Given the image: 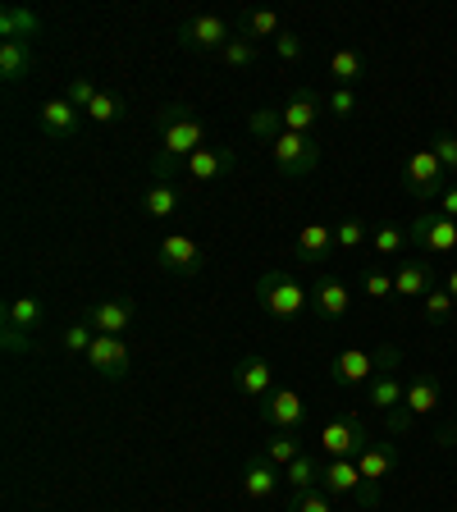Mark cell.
<instances>
[{
    "instance_id": "obj_1",
    "label": "cell",
    "mask_w": 457,
    "mask_h": 512,
    "mask_svg": "<svg viewBox=\"0 0 457 512\" xmlns=\"http://www.w3.org/2000/svg\"><path fill=\"white\" fill-rule=\"evenodd\" d=\"M156 128H160V151H156V160H151V174H156L160 183H174L183 174V160H188L192 151H202L211 133H206L202 115L188 106H160Z\"/></svg>"
},
{
    "instance_id": "obj_2",
    "label": "cell",
    "mask_w": 457,
    "mask_h": 512,
    "mask_svg": "<svg viewBox=\"0 0 457 512\" xmlns=\"http://www.w3.org/2000/svg\"><path fill=\"white\" fill-rule=\"evenodd\" d=\"M307 298H311V288H302L293 270H266V275L256 279V302H261V311L284 320V325L302 316Z\"/></svg>"
},
{
    "instance_id": "obj_3",
    "label": "cell",
    "mask_w": 457,
    "mask_h": 512,
    "mask_svg": "<svg viewBox=\"0 0 457 512\" xmlns=\"http://www.w3.org/2000/svg\"><path fill=\"white\" fill-rule=\"evenodd\" d=\"M389 362H403V348H398V343H384V348H375V352L348 348L330 362V380L343 384V389H366Z\"/></svg>"
},
{
    "instance_id": "obj_4",
    "label": "cell",
    "mask_w": 457,
    "mask_h": 512,
    "mask_svg": "<svg viewBox=\"0 0 457 512\" xmlns=\"http://www.w3.org/2000/svg\"><path fill=\"white\" fill-rule=\"evenodd\" d=\"M270 156H275V170L284 174V179H307L320 165V142L311 138V133H279V138L270 142Z\"/></svg>"
},
{
    "instance_id": "obj_5",
    "label": "cell",
    "mask_w": 457,
    "mask_h": 512,
    "mask_svg": "<svg viewBox=\"0 0 457 512\" xmlns=\"http://www.w3.org/2000/svg\"><path fill=\"white\" fill-rule=\"evenodd\" d=\"M403 188L412 192L416 202H439L444 197V188H448V170L439 165V156L430 147H421V151H412L407 156V165H403Z\"/></svg>"
},
{
    "instance_id": "obj_6",
    "label": "cell",
    "mask_w": 457,
    "mask_h": 512,
    "mask_svg": "<svg viewBox=\"0 0 457 512\" xmlns=\"http://www.w3.org/2000/svg\"><path fill=\"white\" fill-rule=\"evenodd\" d=\"M234 37L238 32L229 28L220 14H192V19L179 23V46L183 51H197V55H220Z\"/></svg>"
},
{
    "instance_id": "obj_7",
    "label": "cell",
    "mask_w": 457,
    "mask_h": 512,
    "mask_svg": "<svg viewBox=\"0 0 457 512\" xmlns=\"http://www.w3.org/2000/svg\"><path fill=\"white\" fill-rule=\"evenodd\" d=\"M407 243L430 252V256L457 252V220L453 215H439V211H421L412 224H407Z\"/></svg>"
},
{
    "instance_id": "obj_8",
    "label": "cell",
    "mask_w": 457,
    "mask_h": 512,
    "mask_svg": "<svg viewBox=\"0 0 457 512\" xmlns=\"http://www.w3.org/2000/svg\"><path fill=\"white\" fill-rule=\"evenodd\" d=\"M366 444H371L366 439V421L357 412H343L334 416L330 426H320V453L325 458H357Z\"/></svg>"
},
{
    "instance_id": "obj_9",
    "label": "cell",
    "mask_w": 457,
    "mask_h": 512,
    "mask_svg": "<svg viewBox=\"0 0 457 512\" xmlns=\"http://www.w3.org/2000/svg\"><path fill=\"white\" fill-rule=\"evenodd\" d=\"M83 320L92 325L96 334H110V339H128V334H133V325H138V302L124 298V293H115V298L92 302Z\"/></svg>"
},
{
    "instance_id": "obj_10",
    "label": "cell",
    "mask_w": 457,
    "mask_h": 512,
    "mask_svg": "<svg viewBox=\"0 0 457 512\" xmlns=\"http://www.w3.org/2000/svg\"><path fill=\"white\" fill-rule=\"evenodd\" d=\"M156 266L165 270V275L192 279V275H202V270H206V252H202V243H197V238L170 234V238H160V247H156Z\"/></svg>"
},
{
    "instance_id": "obj_11",
    "label": "cell",
    "mask_w": 457,
    "mask_h": 512,
    "mask_svg": "<svg viewBox=\"0 0 457 512\" xmlns=\"http://www.w3.org/2000/svg\"><path fill=\"white\" fill-rule=\"evenodd\" d=\"M87 366H92L101 380H124L128 366H133L128 339H110V334H96L92 348H87Z\"/></svg>"
},
{
    "instance_id": "obj_12",
    "label": "cell",
    "mask_w": 457,
    "mask_h": 512,
    "mask_svg": "<svg viewBox=\"0 0 457 512\" xmlns=\"http://www.w3.org/2000/svg\"><path fill=\"white\" fill-rule=\"evenodd\" d=\"M234 165H238L234 147H202L183 160V174H188L192 183H215V179H224V174H234Z\"/></svg>"
},
{
    "instance_id": "obj_13",
    "label": "cell",
    "mask_w": 457,
    "mask_h": 512,
    "mask_svg": "<svg viewBox=\"0 0 457 512\" xmlns=\"http://www.w3.org/2000/svg\"><path fill=\"white\" fill-rule=\"evenodd\" d=\"M234 389L243 398H261L266 403L270 394H275V366L266 362V357H243V362H234Z\"/></svg>"
},
{
    "instance_id": "obj_14",
    "label": "cell",
    "mask_w": 457,
    "mask_h": 512,
    "mask_svg": "<svg viewBox=\"0 0 457 512\" xmlns=\"http://www.w3.org/2000/svg\"><path fill=\"white\" fill-rule=\"evenodd\" d=\"M37 119H42V133L55 142H74L78 133H83V110H74L64 96H55V101H46L42 110H37Z\"/></svg>"
},
{
    "instance_id": "obj_15",
    "label": "cell",
    "mask_w": 457,
    "mask_h": 512,
    "mask_svg": "<svg viewBox=\"0 0 457 512\" xmlns=\"http://www.w3.org/2000/svg\"><path fill=\"white\" fill-rule=\"evenodd\" d=\"M394 467H398V444L394 439H371V444L357 453V471H362V480L375 485V490H380L384 476H394Z\"/></svg>"
},
{
    "instance_id": "obj_16",
    "label": "cell",
    "mask_w": 457,
    "mask_h": 512,
    "mask_svg": "<svg viewBox=\"0 0 457 512\" xmlns=\"http://www.w3.org/2000/svg\"><path fill=\"white\" fill-rule=\"evenodd\" d=\"M334 247H339V243H334L330 224H302L298 238H293V261H298V266H320Z\"/></svg>"
},
{
    "instance_id": "obj_17",
    "label": "cell",
    "mask_w": 457,
    "mask_h": 512,
    "mask_svg": "<svg viewBox=\"0 0 457 512\" xmlns=\"http://www.w3.org/2000/svg\"><path fill=\"white\" fill-rule=\"evenodd\" d=\"M430 288H435V266L421 256H407L394 270V298H426Z\"/></svg>"
},
{
    "instance_id": "obj_18",
    "label": "cell",
    "mask_w": 457,
    "mask_h": 512,
    "mask_svg": "<svg viewBox=\"0 0 457 512\" xmlns=\"http://www.w3.org/2000/svg\"><path fill=\"white\" fill-rule=\"evenodd\" d=\"M302 412H307V407H302L298 389H275V394L261 403V416H266L275 430H298L302 426Z\"/></svg>"
},
{
    "instance_id": "obj_19",
    "label": "cell",
    "mask_w": 457,
    "mask_h": 512,
    "mask_svg": "<svg viewBox=\"0 0 457 512\" xmlns=\"http://www.w3.org/2000/svg\"><path fill=\"white\" fill-rule=\"evenodd\" d=\"M279 480H284V471H279L275 462L256 458V462H247V471H243V494L252 503H270L275 499V490H279Z\"/></svg>"
},
{
    "instance_id": "obj_20",
    "label": "cell",
    "mask_w": 457,
    "mask_h": 512,
    "mask_svg": "<svg viewBox=\"0 0 457 512\" xmlns=\"http://www.w3.org/2000/svg\"><path fill=\"white\" fill-rule=\"evenodd\" d=\"M403 398H407V384L398 380V362H389L371 384H366V403H371L375 412H394Z\"/></svg>"
},
{
    "instance_id": "obj_21",
    "label": "cell",
    "mask_w": 457,
    "mask_h": 512,
    "mask_svg": "<svg viewBox=\"0 0 457 512\" xmlns=\"http://www.w3.org/2000/svg\"><path fill=\"white\" fill-rule=\"evenodd\" d=\"M320 110H325V101H320L316 92H298L284 101V133H311V128L320 124Z\"/></svg>"
},
{
    "instance_id": "obj_22",
    "label": "cell",
    "mask_w": 457,
    "mask_h": 512,
    "mask_svg": "<svg viewBox=\"0 0 457 512\" xmlns=\"http://www.w3.org/2000/svg\"><path fill=\"white\" fill-rule=\"evenodd\" d=\"M311 302H316V311H320V316L339 320V316H348V307H352V293H348V284H339V279H334V275H320L316 284H311Z\"/></svg>"
},
{
    "instance_id": "obj_23",
    "label": "cell",
    "mask_w": 457,
    "mask_h": 512,
    "mask_svg": "<svg viewBox=\"0 0 457 512\" xmlns=\"http://www.w3.org/2000/svg\"><path fill=\"white\" fill-rule=\"evenodd\" d=\"M362 471L357 458H325V476H320V490L325 494H362Z\"/></svg>"
},
{
    "instance_id": "obj_24",
    "label": "cell",
    "mask_w": 457,
    "mask_h": 512,
    "mask_svg": "<svg viewBox=\"0 0 457 512\" xmlns=\"http://www.w3.org/2000/svg\"><path fill=\"white\" fill-rule=\"evenodd\" d=\"M42 32V14H32L28 5H5L0 10V37L5 42H32Z\"/></svg>"
},
{
    "instance_id": "obj_25",
    "label": "cell",
    "mask_w": 457,
    "mask_h": 512,
    "mask_svg": "<svg viewBox=\"0 0 457 512\" xmlns=\"http://www.w3.org/2000/svg\"><path fill=\"white\" fill-rule=\"evenodd\" d=\"M407 412L412 416H430L439 407V380L430 371H421V375H412V380H407Z\"/></svg>"
},
{
    "instance_id": "obj_26",
    "label": "cell",
    "mask_w": 457,
    "mask_h": 512,
    "mask_svg": "<svg viewBox=\"0 0 457 512\" xmlns=\"http://www.w3.org/2000/svg\"><path fill=\"white\" fill-rule=\"evenodd\" d=\"M320 476H325V462L311 458V453H302V458H293L284 467V485L293 494H307V490H320Z\"/></svg>"
},
{
    "instance_id": "obj_27",
    "label": "cell",
    "mask_w": 457,
    "mask_h": 512,
    "mask_svg": "<svg viewBox=\"0 0 457 512\" xmlns=\"http://www.w3.org/2000/svg\"><path fill=\"white\" fill-rule=\"evenodd\" d=\"M5 325L32 334L37 325H42V298H37V293H19V298H10L5 302Z\"/></svg>"
},
{
    "instance_id": "obj_28",
    "label": "cell",
    "mask_w": 457,
    "mask_h": 512,
    "mask_svg": "<svg viewBox=\"0 0 457 512\" xmlns=\"http://www.w3.org/2000/svg\"><path fill=\"white\" fill-rule=\"evenodd\" d=\"M179 206H183V192L174 188V183H160L156 179L147 192H142V211H147L151 220H170Z\"/></svg>"
},
{
    "instance_id": "obj_29",
    "label": "cell",
    "mask_w": 457,
    "mask_h": 512,
    "mask_svg": "<svg viewBox=\"0 0 457 512\" xmlns=\"http://www.w3.org/2000/svg\"><path fill=\"white\" fill-rule=\"evenodd\" d=\"M32 74V42H0V78L19 83Z\"/></svg>"
},
{
    "instance_id": "obj_30",
    "label": "cell",
    "mask_w": 457,
    "mask_h": 512,
    "mask_svg": "<svg viewBox=\"0 0 457 512\" xmlns=\"http://www.w3.org/2000/svg\"><path fill=\"white\" fill-rule=\"evenodd\" d=\"M330 78H334V87L362 83V78H366V55H362V51H352V46L334 51V55H330Z\"/></svg>"
},
{
    "instance_id": "obj_31",
    "label": "cell",
    "mask_w": 457,
    "mask_h": 512,
    "mask_svg": "<svg viewBox=\"0 0 457 512\" xmlns=\"http://www.w3.org/2000/svg\"><path fill=\"white\" fill-rule=\"evenodd\" d=\"M284 32V23H279L275 10H247L243 19H238V37H247V42H261V37H279Z\"/></svg>"
},
{
    "instance_id": "obj_32",
    "label": "cell",
    "mask_w": 457,
    "mask_h": 512,
    "mask_svg": "<svg viewBox=\"0 0 457 512\" xmlns=\"http://www.w3.org/2000/svg\"><path fill=\"white\" fill-rule=\"evenodd\" d=\"M247 133L261 142H275L284 133V106H261V110H247Z\"/></svg>"
},
{
    "instance_id": "obj_33",
    "label": "cell",
    "mask_w": 457,
    "mask_h": 512,
    "mask_svg": "<svg viewBox=\"0 0 457 512\" xmlns=\"http://www.w3.org/2000/svg\"><path fill=\"white\" fill-rule=\"evenodd\" d=\"M302 453H307V448H302L298 430H275V435H270V444H266V458L275 462L279 471H284L293 458H302Z\"/></svg>"
},
{
    "instance_id": "obj_34",
    "label": "cell",
    "mask_w": 457,
    "mask_h": 512,
    "mask_svg": "<svg viewBox=\"0 0 457 512\" xmlns=\"http://www.w3.org/2000/svg\"><path fill=\"white\" fill-rule=\"evenodd\" d=\"M124 115H128V106H124V96H115V92H96V101L87 106V119H92V124H101V128L119 124Z\"/></svg>"
},
{
    "instance_id": "obj_35",
    "label": "cell",
    "mask_w": 457,
    "mask_h": 512,
    "mask_svg": "<svg viewBox=\"0 0 457 512\" xmlns=\"http://www.w3.org/2000/svg\"><path fill=\"white\" fill-rule=\"evenodd\" d=\"M366 238H371V224L357 220V215H352V220H339V229H334V243H339L343 252H352V247H362Z\"/></svg>"
},
{
    "instance_id": "obj_36",
    "label": "cell",
    "mask_w": 457,
    "mask_h": 512,
    "mask_svg": "<svg viewBox=\"0 0 457 512\" xmlns=\"http://www.w3.org/2000/svg\"><path fill=\"white\" fill-rule=\"evenodd\" d=\"M96 92H101V87H96L87 74H78V78H69V87H64V101H69L74 110H83V115H87V106L96 101Z\"/></svg>"
},
{
    "instance_id": "obj_37",
    "label": "cell",
    "mask_w": 457,
    "mask_h": 512,
    "mask_svg": "<svg viewBox=\"0 0 457 512\" xmlns=\"http://www.w3.org/2000/svg\"><path fill=\"white\" fill-rule=\"evenodd\" d=\"M371 247H375V256H398L407 247V234L394 229V224H380V229L371 234Z\"/></svg>"
},
{
    "instance_id": "obj_38",
    "label": "cell",
    "mask_w": 457,
    "mask_h": 512,
    "mask_svg": "<svg viewBox=\"0 0 457 512\" xmlns=\"http://www.w3.org/2000/svg\"><path fill=\"white\" fill-rule=\"evenodd\" d=\"M453 307H457V302H453V293H448V288H430L426 298H421V316H426V320H448V316H453Z\"/></svg>"
},
{
    "instance_id": "obj_39",
    "label": "cell",
    "mask_w": 457,
    "mask_h": 512,
    "mask_svg": "<svg viewBox=\"0 0 457 512\" xmlns=\"http://www.w3.org/2000/svg\"><path fill=\"white\" fill-rule=\"evenodd\" d=\"M220 64H229V69H247V64H256V42L234 37V42L220 51Z\"/></svg>"
},
{
    "instance_id": "obj_40",
    "label": "cell",
    "mask_w": 457,
    "mask_h": 512,
    "mask_svg": "<svg viewBox=\"0 0 457 512\" xmlns=\"http://www.w3.org/2000/svg\"><path fill=\"white\" fill-rule=\"evenodd\" d=\"M362 293H366V298H375V302H384V298H389V293H394V275H389V270H366V275H362Z\"/></svg>"
},
{
    "instance_id": "obj_41",
    "label": "cell",
    "mask_w": 457,
    "mask_h": 512,
    "mask_svg": "<svg viewBox=\"0 0 457 512\" xmlns=\"http://www.w3.org/2000/svg\"><path fill=\"white\" fill-rule=\"evenodd\" d=\"M325 110H330L334 119H352L357 115V92H352V87H334V92L325 96Z\"/></svg>"
},
{
    "instance_id": "obj_42",
    "label": "cell",
    "mask_w": 457,
    "mask_h": 512,
    "mask_svg": "<svg viewBox=\"0 0 457 512\" xmlns=\"http://www.w3.org/2000/svg\"><path fill=\"white\" fill-rule=\"evenodd\" d=\"M92 339H96V330L87 325V320H74L69 330H64V348L69 352H78V357H87V348H92Z\"/></svg>"
},
{
    "instance_id": "obj_43",
    "label": "cell",
    "mask_w": 457,
    "mask_h": 512,
    "mask_svg": "<svg viewBox=\"0 0 457 512\" xmlns=\"http://www.w3.org/2000/svg\"><path fill=\"white\" fill-rule=\"evenodd\" d=\"M416 426V416L407 412V403H398L394 412H384V430H389V439H407Z\"/></svg>"
},
{
    "instance_id": "obj_44",
    "label": "cell",
    "mask_w": 457,
    "mask_h": 512,
    "mask_svg": "<svg viewBox=\"0 0 457 512\" xmlns=\"http://www.w3.org/2000/svg\"><path fill=\"white\" fill-rule=\"evenodd\" d=\"M284 512H334V508L325 499V490H307V494H293Z\"/></svg>"
},
{
    "instance_id": "obj_45",
    "label": "cell",
    "mask_w": 457,
    "mask_h": 512,
    "mask_svg": "<svg viewBox=\"0 0 457 512\" xmlns=\"http://www.w3.org/2000/svg\"><path fill=\"white\" fill-rule=\"evenodd\" d=\"M430 151L439 156V165H444L448 174H457V138H453V133H439V138L430 142Z\"/></svg>"
},
{
    "instance_id": "obj_46",
    "label": "cell",
    "mask_w": 457,
    "mask_h": 512,
    "mask_svg": "<svg viewBox=\"0 0 457 512\" xmlns=\"http://www.w3.org/2000/svg\"><path fill=\"white\" fill-rule=\"evenodd\" d=\"M275 51H279V60H288V64H293V60H302V37H298V32H279V37H275Z\"/></svg>"
},
{
    "instance_id": "obj_47",
    "label": "cell",
    "mask_w": 457,
    "mask_h": 512,
    "mask_svg": "<svg viewBox=\"0 0 457 512\" xmlns=\"http://www.w3.org/2000/svg\"><path fill=\"white\" fill-rule=\"evenodd\" d=\"M0 343H5V352H32V348H37V343H32V334L10 330V325L0 330Z\"/></svg>"
},
{
    "instance_id": "obj_48",
    "label": "cell",
    "mask_w": 457,
    "mask_h": 512,
    "mask_svg": "<svg viewBox=\"0 0 457 512\" xmlns=\"http://www.w3.org/2000/svg\"><path fill=\"white\" fill-rule=\"evenodd\" d=\"M439 215H453L457 220V183H448L444 197H439Z\"/></svg>"
},
{
    "instance_id": "obj_49",
    "label": "cell",
    "mask_w": 457,
    "mask_h": 512,
    "mask_svg": "<svg viewBox=\"0 0 457 512\" xmlns=\"http://www.w3.org/2000/svg\"><path fill=\"white\" fill-rule=\"evenodd\" d=\"M444 288H448V293H453V302H457V266L444 275Z\"/></svg>"
},
{
    "instance_id": "obj_50",
    "label": "cell",
    "mask_w": 457,
    "mask_h": 512,
    "mask_svg": "<svg viewBox=\"0 0 457 512\" xmlns=\"http://www.w3.org/2000/svg\"><path fill=\"white\" fill-rule=\"evenodd\" d=\"M453 458H457V435H453Z\"/></svg>"
},
{
    "instance_id": "obj_51",
    "label": "cell",
    "mask_w": 457,
    "mask_h": 512,
    "mask_svg": "<svg viewBox=\"0 0 457 512\" xmlns=\"http://www.w3.org/2000/svg\"><path fill=\"white\" fill-rule=\"evenodd\" d=\"M453 421H457V412H453Z\"/></svg>"
}]
</instances>
